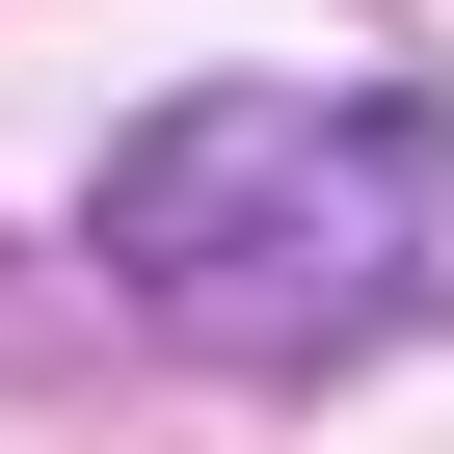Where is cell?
Segmentation results:
<instances>
[{
  "mask_svg": "<svg viewBox=\"0 0 454 454\" xmlns=\"http://www.w3.org/2000/svg\"><path fill=\"white\" fill-rule=\"evenodd\" d=\"M81 241H107V294L187 321V348H348V321H401L427 241H454V134H427L401 81H214V107H134V134H107Z\"/></svg>",
  "mask_w": 454,
  "mask_h": 454,
  "instance_id": "1",
  "label": "cell"
}]
</instances>
